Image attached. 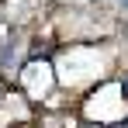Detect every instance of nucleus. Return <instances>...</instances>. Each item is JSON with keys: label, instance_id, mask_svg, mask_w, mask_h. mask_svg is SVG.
Wrapping results in <instances>:
<instances>
[{"label": "nucleus", "instance_id": "f257e3e1", "mask_svg": "<svg viewBox=\"0 0 128 128\" xmlns=\"http://www.w3.org/2000/svg\"><path fill=\"white\" fill-rule=\"evenodd\" d=\"M118 4H121V7H128V0H118Z\"/></svg>", "mask_w": 128, "mask_h": 128}]
</instances>
